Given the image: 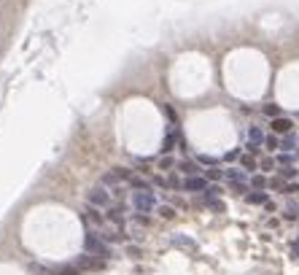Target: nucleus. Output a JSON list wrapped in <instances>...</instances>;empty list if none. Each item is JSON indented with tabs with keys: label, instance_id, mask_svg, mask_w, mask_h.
<instances>
[{
	"label": "nucleus",
	"instance_id": "nucleus-24",
	"mask_svg": "<svg viewBox=\"0 0 299 275\" xmlns=\"http://www.w3.org/2000/svg\"><path fill=\"white\" fill-rule=\"evenodd\" d=\"M199 162H205V165H216L218 159H216V157H205V154H202V157H199Z\"/></svg>",
	"mask_w": 299,
	"mask_h": 275
},
{
	"label": "nucleus",
	"instance_id": "nucleus-10",
	"mask_svg": "<svg viewBox=\"0 0 299 275\" xmlns=\"http://www.w3.org/2000/svg\"><path fill=\"white\" fill-rule=\"evenodd\" d=\"M173 243H176V246H181V248H189V251H197V243H194V240H189V238H181V235H178V238H173Z\"/></svg>",
	"mask_w": 299,
	"mask_h": 275
},
{
	"label": "nucleus",
	"instance_id": "nucleus-15",
	"mask_svg": "<svg viewBox=\"0 0 299 275\" xmlns=\"http://www.w3.org/2000/svg\"><path fill=\"white\" fill-rule=\"evenodd\" d=\"M87 219H89V221H94V224H103V216H100V213L97 211H94V208H92V205H89V208H87Z\"/></svg>",
	"mask_w": 299,
	"mask_h": 275
},
{
	"label": "nucleus",
	"instance_id": "nucleus-12",
	"mask_svg": "<svg viewBox=\"0 0 299 275\" xmlns=\"http://www.w3.org/2000/svg\"><path fill=\"white\" fill-rule=\"evenodd\" d=\"M294 146H297V138H294V135H286V138L281 141V148H283V151H294Z\"/></svg>",
	"mask_w": 299,
	"mask_h": 275
},
{
	"label": "nucleus",
	"instance_id": "nucleus-25",
	"mask_svg": "<svg viewBox=\"0 0 299 275\" xmlns=\"http://www.w3.org/2000/svg\"><path fill=\"white\" fill-rule=\"evenodd\" d=\"M278 162H281V165H291V154H281V157H278Z\"/></svg>",
	"mask_w": 299,
	"mask_h": 275
},
{
	"label": "nucleus",
	"instance_id": "nucleus-23",
	"mask_svg": "<svg viewBox=\"0 0 299 275\" xmlns=\"http://www.w3.org/2000/svg\"><path fill=\"white\" fill-rule=\"evenodd\" d=\"M159 167H164V170L173 167V159H170V157H162V159H159Z\"/></svg>",
	"mask_w": 299,
	"mask_h": 275
},
{
	"label": "nucleus",
	"instance_id": "nucleus-18",
	"mask_svg": "<svg viewBox=\"0 0 299 275\" xmlns=\"http://www.w3.org/2000/svg\"><path fill=\"white\" fill-rule=\"evenodd\" d=\"M208 202V208H213V211H224V202L221 200H205Z\"/></svg>",
	"mask_w": 299,
	"mask_h": 275
},
{
	"label": "nucleus",
	"instance_id": "nucleus-8",
	"mask_svg": "<svg viewBox=\"0 0 299 275\" xmlns=\"http://www.w3.org/2000/svg\"><path fill=\"white\" fill-rule=\"evenodd\" d=\"M291 119H286V116H278L275 122H272V129H275V132H291Z\"/></svg>",
	"mask_w": 299,
	"mask_h": 275
},
{
	"label": "nucleus",
	"instance_id": "nucleus-7",
	"mask_svg": "<svg viewBox=\"0 0 299 275\" xmlns=\"http://www.w3.org/2000/svg\"><path fill=\"white\" fill-rule=\"evenodd\" d=\"M267 141V138H264V132L259 127H251L248 129V143H251V146H262V143Z\"/></svg>",
	"mask_w": 299,
	"mask_h": 275
},
{
	"label": "nucleus",
	"instance_id": "nucleus-9",
	"mask_svg": "<svg viewBox=\"0 0 299 275\" xmlns=\"http://www.w3.org/2000/svg\"><path fill=\"white\" fill-rule=\"evenodd\" d=\"M246 200L251 205H267V194H264V192H248Z\"/></svg>",
	"mask_w": 299,
	"mask_h": 275
},
{
	"label": "nucleus",
	"instance_id": "nucleus-17",
	"mask_svg": "<svg viewBox=\"0 0 299 275\" xmlns=\"http://www.w3.org/2000/svg\"><path fill=\"white\" fill-rule=\"evenodd\" d=\"M116 181H119L116 170H111V173H106V176H103V183H116Z\"/></svg>",
	"mask_w": 299,
	"mask_h": 275
},
{
	"label": "nucleus",
	"instance_id": "nucleus-4",
	"mask_svg": "<svg viewBox=\"0 0 299 275\" xmlns=\"http://www.w3.org/2000/svg\"><path fill=\"white\" fill-rule=\"evenodd\" d=\"M108 202H111V194H108L103 186H97V189L89 192V205H92V208H106Z\"/></svg>",
	"mask_w": 299,
	"mask_h": 275
},
{
	"label": "nucleus",
	"instance_id": "nucleus-5",
	"mask_svg": "<svg viewBox=\"0 0 299 275\" xmlns=\"http://www.w3.org/2000/svg\"><path fill=\"white\" fill-rule=\"evenodd\" d=\"M183 189H186V192H205L208 181L202 176H189L186 181H183Z\"/></svg>",
	"mask_w": 299,
	"mask_h": 275
},
{
	"label": "nucleus",
	"instance_id": "nucleus-26",
	"mask_svg": "<svg viewBox=\"0 0 299 275\" xmlns=\"http://www.w3.org/2000/svg\"><path fill=\"white\" fill-rule=\"evenodd\" d=\"M208 178H213V181H218V178H221V170H211V173H208Z\"/></svg>",
	"mask_w": 299,
	"mask_h": 275
},
{
	"label": "nucleus",
	"instance_id": "nucleus-22",
	"mask_svg": "<svg viewBox=\"0 0 299 275\" xmlns=\"http://www.w3.org/2000/svg\"><path fill=\"white\" fill-rule=\"evenodd\" d=\"M251 183H253L256 189H264V186H267V181H264L262 176H253V181H251Z\"/></svg>",
	"mask_w": 299,
	"mask_h": 275
},
{
	"label": "nucleus",
	"instance_id": "nucleus-21",
	"mask_svg": "<svg viewBox=\"0 0 299 275\" xmlns=\"http://www.w3.org/2000/svg\"><path fill=\"white\" fill-rule=\"evenodd\" d=\"M281 176H283V178H297V170H294V167H283Z\"/></svg>",
	"mask_w": 299,
	"mask_h": 275
},
{
	"label": "nucleus",
	"instance_id": "nucleus-6",
	"mask_svg": "<svg viewBox=\"0 0 299 275\" xmlns=\"http://www.w3.org/2000/svg\"><path fill=\"white\" fill-rule=\"evenodd\" d=\"M54 275H81V270H78V264H57V267H52Z\"/></svg>",
	"mask_w": 299,
	"mask_h": 275
},
{
	"label": "nucleus",
	"instance_id": "nucleus-16",
	"mask_svg": "<svg viewBox=\"0 0 299 275\" xmlns=\"http://www.w3.org/2000/svg\"><path fill=\"white\" fill-rule=\"evenodd\" d=\"M159 216H164V219H173V216H176V211H173L170 205H162V208H159Z\"/></svg>",
	"mask_w": 299,
	"mask_h": 275
},
{
	"label": "nucleus",
	"instance_id": "nucleus-1",
	"mask_svg": "<svg viewBox=\"0 0 299 275\" xmlns=\"http://www.w3.org/2000/svg\"><path fill=\"white\" fill-rule=\"evenodd\" d=\"M84 248H87V254H92V257H100V259H108V257H111V248H108V243L100 238L97 232H87V235H84Z\"/></svg>",
	"mask_w": 299,
	"mask_h": 275
},
{
	"label": "nucleus",
	"instance_id": "nucleus-3",
	"mask_svg": "<svg viewBox=\"0 0 299 275\" xmlns=\"http://www.w3.org/2000/svg\"><path fill=\"white\" fill-rule=\"evenodd\" d=\"M78 270H103L106 267V259H100V257H92V254H84L81 259H76Z\"/></svg>",
	"mask_w": 299,
	"mask_h": 275
},
{
	"label": "nucleus",
	"instance_id": "nucleus-11",
	"mask_svg": "<svg viewBox=\"0 0 299 275\" xmlns=\"http://www.w3.org/2000/svg\"><path fill=\"white\" fill-rule=\"evenodd\" d=\"M122 211H124V208H111V211H108V219H111L113 224H119V227H122V224H124V216H122Z\"/></svg>",
	"mask_w": 299,
	"mask_h": 275
},
{
	"label": "nucleus",
	"instance_id": "nucleus-13",
	"mask_svg": "<svg viewBox=\"0 0 299 275\" xmlns=\"http://www.w3.org/2000/svg\"><path fill=\"white\" fill-rule=\"evenodd\" d=\"M178 167H181L183 173H189V176H197V165H194V162H189V159H183V162L178 165Z\"/></svg>",
	"mask_w": 299,
	"mask_h": 275
},
{
	"label": "nucleus",
	"instance_id": "nucleus-2",
	"mask_svg": "<svg viewBox=\"0 0 299 275\" xmlns=\"http://www.w3.org/2000/svg\"><path fill=\"white\" fill-rule=\"evenodd\" d=\"M132 205H135V211L148 213V211H154L157 200H154V194H151V192H135V197H132Z\"/></svg>",
	"mask_w": 299,
	"mask_h": 275
},
{
	"label": "nucleus",
	"instance_id": "nucleus-28",
	"mask_svg": "<svg viewBox=\"0 0 299 275\" xmlns=\"http://www.w3.org/2000/svg\"><path fill=\"white\" fill-rule=\"evenodd\" d=\"M264 113H270V116H275V113H278V108H275V106H267V108H264Z\"/></svg>",
	"mask_w": 299,
	"mask_h": 275
},
{
	"label": "nucleus",
	"instance_id": "nucleus-19",
	"mask_svg": "<svg viewBox=\"0 0 299 275\" xmlns=\"http://www.w3.org/2000/svg\"><path fill=\"white\" fill-rule=\"evenodd\" d=\"M264 143H267V148H281V141H278L275 135H270V138H267Z\"/></svg>",
	"mask_w": 299,
	"mask_h": 275
},
{
	"label": "nucleus",
	"instance_id": "nucleus-27",
	"mask_svg": "<svg viewBox=\"0 0 299 275\" xmlns=\"http://www.w3.org/2000/svg\"><path fill=\"white\" fill-rule=\"evenodd\" d=\"M291 254H294V257H297V259H299V238H297V240H294V246H291Z\"/></svg>",
	"mask_w": 299,
	"mask_h": 275
},
{
	"label": "nucleus",
	"instance_id": "nucleus-14",
	"mask_svg": "<svg viewBox=\"0 0 299 275\" xmlns=\"http://www.w3.org/2000/svg\"><path fill=\"white\" fill-rule=\"evenodd\" d=\"M173 143H176V132H167V138H164V143H162V151L167 154L173 148Z\"/></svg>",
	"mask_w": 299,
	"mask_h": 275
},
{
	"label": "nucleus",
	"instance_id": "nucleus-20",
	"mask_svg": "<svg viewBox=\"0 0 299 275\" xmlns=\"http://www.w3.org/2000/svg\"><path fill=\"white\" fill-rule=\"evenodd\" d=\"M240 162H243V167H248V170H253V165H256L251 157H248V154H243V157H240Z\"/></svg>",
	"mask_w": 299,
	"mask_h": 275
}]
</instances>
